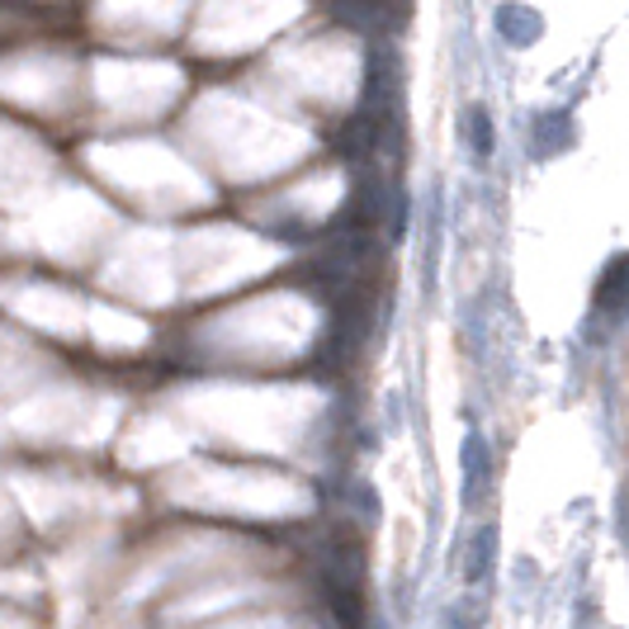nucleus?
Wrapping results in <instances>:
<instances>
[{
    "label": "nucleus",
    "instance_id": "39448f33",
    "mask_svg": "<svg viewBox=\"0 0 629 629\" xmlns=\"http://www.w3.org/2000/svg\"><path fill=\"white\" fill-rule=\"evenodd\" d=\"M596 308L610 312V318L625 308V256H610L606 275H602V284H596Z\"/></svg>",
    "mask_w": 629,
    "mask_h": 629
},
{
    "label": "nucleus",
    "instance_id": "7ed1b4c3",
    "mask_svg": "<svg viewBox=\"0 0 629 629\" xmlns=\"http://www.w3.org/2000/svg\"><path fill=\"white\" fill-rule=\"evenodd\" d=\"M464 138H468V152H474V162H492V152H497V128H492V109H488V105H468V109H464Z\"/></svg>",
    "mask_w": 629,
    "mask_h": 629
},
{
    "label": "nucleus",
    "instance_id": "423d86ee",
    "mask_svg": "<svg viewBox=\"0 0 629 629\" xmlns=\"http://www.w3.org/2000/svg\"><path fill=\"white\" fill-rule=\"evenodd\" d=\"M492 559H497V535H492V531H478V535H474V549H468V568H464L468 588H478V582H488V573H492Z\"/></svg>",
    "mask_w": 629,
    "mask_h": 629
},
{
    "label": "nucleus",
    "instance_id": "f03ea898",
    "mask_svg": "<svg viewBox=\"0 0 629 629\" xmlns=\"http://www.w3.org/2000/svg\"><path fill=\"white\" fill-rule=\"evenodd\" d=\"M578 142V123L568 109H539L535 123H531V147L535 156H559Z\"/></svg>",
    "mask_w": 629,
    "mask_h": 629
},
{
    "label": "nucleus",
    "instance_id": "f257e3e1",
    "mask_svg": "<svg viewBox=\"0 0 629 629\" xmlns=\"http://www.w3.org/2000/svg\"><path fill=\"white\" fill-rule=\"evenodd\" d=\"M492 28L507 48H535L545 38V14H539L531 0H502L492 10Z\"/></svg>",
    "mask_w": 629,
    "mask_h": 629
},
{
    "label": "nucleus",
    "instance_id": "20e7f679",
    "mask_svg": "<svg viewBox=\"0 0 629 629\" xmlns=\"http://www.w3.org/2000/svg\"><path fill=\"white\" fill-rule=\"evenodd\" d=\"M488 474H492V450H488V440H483L478 431L464 436V497H478V488L488 483Z\"/></svg>",
    "mask_w": 629,
    "mask_h": 629
}]
</instances>
